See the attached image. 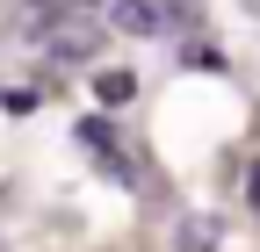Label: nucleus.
I'll list each match as a JSON object with an SVG mask.
<instances>
[{
	"mask_svg": "<svg viewBox=\"0 0 260 252\" xmlns=\"http://www.w3.org/2000/svg\"><path fill=\"white\" fill-rule=\"evenodd\" d=\"M210 238H217V224H210V216H195V224H181V252H210Z\"/></svg>",
	"mask_w": 260,
	"mask_h": 252,
	"instance_id": "4",
	"label": "nucleus"
},
{
	"mask_svg": "<svg viewBox=\"0 0 260 252\" xmlns=\"http://www.w3.org/2000/svg\"><path fill=\"white\" fill-rule=\"evenodd\" d=\"M80 144H87V151H102V159H109V173H123V180H130V166L116 159V130H109L102 115H87V122H80Z\"/></svg>",
	"mask_w": 260,
	"mask_h": 252,
	"instance_id": "2",
	"label": "nucleus"
},
{
	"mask_svg": "<svg viewBox=\"0 0 260 252\" xmlns=\"http://www.w3.org/2000/svg\"><path fill=\"white\" fill-rule=\"evenodd\" d=\"M109 22L130 29V36H159V8L152 0H109Z\"/></svg>",
	"mask_w": 260,
	"mask_h": 252,
	"instance_id": "1",
	"label": "nucleus"
},
{
	"mask_svg": "<svg viewBox=\"0 0 260 252\" xmlns=\"http://www.w3.org/2000/svg\"><path fill=\"white\" fill-rule=\"evenodd\" d=\"M130 94H138V72H94V101H102V108L130 101Z\"/></svg>",
	"mask_w": 260,
	"mask_h": 252,
	"instance_id": "3",
	"label": "nucleus"
},
{
	"mask_svg": "<svg viewBox=\"0 0 260 252\" xmlns=\"http://www.w3.org/2000/svg\"><path fill=\"white\" fill-rule=\"evenodd\" d=\"M37 8H65V0H37Z\"/></svg>",
	"mask_w": 260,
	"mask_h": 252,
	"instance_id": "5",
	"label": "nucleus"
}]
</instances>
